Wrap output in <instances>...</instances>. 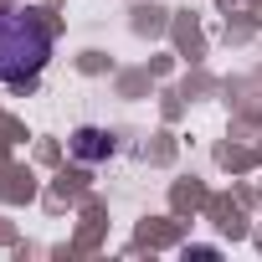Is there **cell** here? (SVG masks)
Masks as SVG:
<instances>
[{
  "label": "cell",
  "instance_id": "6da1fadb",
  "mask_svg": "<svg viewBox=\"0 0 262 262\" xmlns=\"http://www.w3.org/2000/svg\"><path fill=\"white\" fill-rule=\"evenodd\" d=\"M52 57V36L41 26V16L31 11H0V82L26 88L41 77Z\"/></svg>",
  "mask_w": 262,
  "mask_h": 262
},
{
  "label": "cell",
  "instance_id": "7a4b0ae2",
  "mask_svg": "<svg viewBox=\"0 0 262 262\" xmlns=\"http://www.w3.org/2000/svg\"><path fill=\"white\" fill-rule=\"evenodd\" d=\"M108 149H113V139H108V134H98V128H82V134H77V155L98 160V155H108Z\"/></svg>",
  "mask_w": 262,
  "mask_h": 262
}]
</instances>
